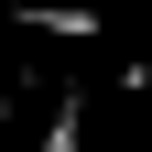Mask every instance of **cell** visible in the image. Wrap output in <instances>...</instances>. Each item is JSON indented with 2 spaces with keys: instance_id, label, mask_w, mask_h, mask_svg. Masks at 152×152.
<instances>
[{
  "instance_id": "6da1fadb",
  "label": "cell",
  "mask_w": 152,
  "mask_h": 152,
  "mask_svg": "<svg viewBox=\"0 0 152 152\" xmlns=\"http://www.w3.org/2000/svg\"><path fill=\"white\" fill-rule=\"evenodd\" d=\"M44 152H87V87H54V120H44Z\"/></svg>"
},
{
  "instance_id": "7a4b0ae2",
  "label": "cell",
  "mask_w": 152,
  "mask_h": 152,
  "mask_svg": "<svg viewBox=\"0 0 152 152\" xmlns=\"http://www.w3.org/2000/svg\"><path fill=\"white\" fill-rule=\"evenodd\" d=\"M0 120H11V98H0Z\"/></svg>"
}]
</instances>
